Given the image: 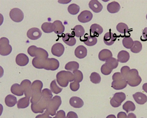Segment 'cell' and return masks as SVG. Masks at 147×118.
<instances>
[{"label": "cell", "instance_id": "6da1fadb", "mask_svg": "<svg viewBox=\"0 0 147 118\" xmlns=\"http://www.w3.org/2000/svg\"><path fill=\"white\" fill-rule=\"evenodd\" d=\"M121 72L127 83L131 87H137L141 83L142 79L136 69L130 70L129 67L125 66L122 67Z\"/></svg>", "mask_w": 147, "mask_h": 118}, {"label": "cell", "instance_id": "7a4b0ae2", "mask_svg": "<svg viewBox=\"0 0 147 118\" xmlns=\"http://www.w3.org/2000/svg\"><path fill=\"white\" fill-rule=\"evenodd\" d=\"M32 63L36 68L52 71L57 70L59 66V61L53 58L40 59L35 57L32 60Z\"/></svg>", "mask_w": 147, "mask_h": 118}, {"label": "cell", "instance_id": "3957f363", "mask_svg": "<svg viewBox=\"0 0 147 118\" xmlns=\"http://www.w3.org/2000/svg\"><path fill=\"white\" fill-rule=\"evenodd\" d=\"M57 83L61 87H67L69 82L74 80V76L70 71H63L58 72L57 75Z\"/></svg>", "mask_w": 147, "mask_h": 118}, {"label": "cell", "instance_id": "277c9868", "mask_svg": "<svg viewBox=\"0 0 147 118\" xmlns=\"http://www.w3.org/2000/svg\"><path fill=\"white\" fill-rule=\"evenodd\" d=\"M113 81L112 87L116 90H121L125 88L127 85L126 80L120 72H116L113 76Z\"/></svg>", "mask_w": 147, "mask_h": 118}, {"label": "cell", "instance_id": "5b68a950", "mask_svg": "<svg viewBox=\"0 0 147 118\" xmlns=\"http://www.w3.org/2000/svg\"><path fill=\"white\" fill-rule=\"evenodd\" d=\"M119 61L115 58L112 57L105 62L101 68L102 73L105 75H108L111 73L113 69L118 66Z\"/></svg>", "mask_w": 147, "mask_h": 118}, {"label": "cell", "instance_id": "8992f818", "mask_svg": "<svg viewBox=\"0 0 147 118\" xmlns=\"http://www.w3.org/2000/svg\"><path fill=\"white\" fill-rule=\"evenodd\" d=\"M61 103V97L58 96H55L50 100L47 108V110L45 111L49 115L53 116L56 115V111Z\"/></svg>", "mask_w": 147, "mask_h": 118}, {"label": "cell", "instance_id": "52a82bcc", "mask_svg": "<svg viewBox=\"0 0 147 118\" xmlns=\"http://www.w3.org/2000/svg\"><path fill=\"white\" fill-rule=\"evenodd\" d=\"M28 53L31 57L40 59L48 58L49 54L44 49L36 47L34 45L29 47L27 50Z\"/></svg>", "mask_w": 147, "mask_h": 118}, {"label": "cell", "instance_id": "ba28073f", "mask_svg": "<svg viewBox=\"0 0 147 118\" xmlns=\"http://www.w3.org/2000/svg\"><path fill=\"white\" fill-rule=\"evenodd\" d=\"M50 100L42 97L38 103L31 104V108L32 111L35 113H43L44 110L47 109Z\"/></svg>", "mask_w": 147, "mask_h": 118}, {"label": "cell", "instance_id": "9c48e42d", "mask_svg": "<svg viewBox=\"0 0 147 118\" xmlns=\"http://www.w3.org/2000/svg\"><path fill=\"white\" fill-rule=\"evenodd\" d=\"M12 51V48L9 44V41L5 37H2L0 39V54L2 56L9 55Z\"/></svg>", "mask_w": 147, "mask_h": 118}, {"label": "cell", "instance_id": "30bf717a", "mask_svg": "<svg viewBox=\"0 0 147 118\" xmlns=\"http://www.w3.org/2000/svg\"><path fill=\"white\" fill-rule=\"evenodd\" d=\"M126 98L125 93L122 92L117 93L111 99L110 104L114 107H118L121 105L122 103L125 100Z\"/></svg>", "mask_w": 147, "mask_h": 118}, {"label": "cell", "instance_id": "8fae6325", "mask_svg": "<svg viewBox=\"0 0 147 118\" xmlns=\"http://www.w3.org/2000/svg\"><path fill=\"white\" fill-rule=\"evenodd\" d=\"M11 19L14 22H19L22 21L24 18V13L18 8L12 9L9 13Z\"/></svg>", "mask_w": 147, "mask_h": 118}, {"label": "cell", "instance_id": "7c38bea8", "mask_svg": "<svg viewBox=\"0 0 147 118\" xmlns=\"http://www.w3.org/2000/svg\"><path fill=\"white\" fill-rule=\"evenodd\" d=\"M93 16V14L90 11L86 10L81 13L78 16V19L80 22L85 23L90 21L92 19Z\"/></svg>", "mask_w": 147, "mask_h": 118}, {"label": "cell", "instance_id": "4fadbf2b", "mask_svg": "<svg viewBox=\"0 0 147 118\" xmlns=\"http://www.w3.org/2000/svg\"><path fill=\"white\" fill-rule=\"evenodd\" d=\"M42 33L38 28H34L30 29L28 31L27 35L29 39L32 40H36L40 38Z\"/></svg>", "mask_w": 147, "mask_h": 118}, {"label": "cell", "instance_id": "5bb4252c", "mask_svg": "<svg viewBox=\"0 0 147 118\" xmlns=\"http://www.w3.org/2000/svg\"><path fill=\"white\" fill-rule=\"evenodd\" d=\"M65 48L61 43H57L54 44L51 49V52L53 55L58 57L61 56L64 53Z\"/></svg>", "mask_w": 147, "mask_h": 118}, {"label": "cell", "instance_id": "9a60e30c", "mask_svg": "<svg viewBox=\"0 0 147 118\" xmlns=\"http://www.w3.org/2000/svg\"><path fill=\"white\" fill-rule=\"evenodd\" d=\"M31 84L30 81L26 79L23 81L20 84L26 97L30 98L32 96Z\"/></svg>", "mask_w": 147, "mask_h": 118}, {"label": "cell", "instance_id": "2e32d148", "mask_svg": "<svg viewBox=\"0 0 147 118\" xmlns=\"http://www.w3.org/2000/svg\"><path fill=\"white\" fill-rule=\"evenodd\" d=\"M74 36L69 33L63 34L62 36V40L63 42L68 46H73L76 44V42Z\"/></svg>", "mask_w": 147, "mask_h": 118}, {"label": "cell", "instance_id": "e0dca14e", "mask_svg": "<svg viewBox=\"0 0 147 118\" xmlns=\"http://www.w3.org/2000/svg\"><path fill=\"white\" fill-rule=\"evenodd\" d=\"M117 38L116 34H113L110 31L104 35L103 38L104 43L108 46H111L115 41Z\"/></svg>", "mask_w": 147, "mask_h": 118}, {"label": "cell", "instance_id": "ac0fdd59", "mask_svg": "<svg viewBox=\"0 0 147 118\" xmlns=\"http://www.w3.org/2000/svg\"><path fill=\"white\" fill-rule=\"evenodd\" d=\"M29 62V58L24 54H20L16 56V62L18 65L22 66H25L28 64Z\"/></svg>", "mask_w": 147, "mask_h": 118}, {"label": "cell", "instance_id": "d6986e66", "mask_svg": "<svg viewBox=\"0 0 147 118\" xmlns=\"http://www.w3.org/2000/svg\"><path fill=\"white\" fill-rule=\"evenodd\" d=\"M43 86V83L40 81L37 80L34 81L31 85L32 96L34 94L42 93L41 91Z\"/></svg>", "mask_w": 147, "mask_h": 118}, {"label": "cell", "instance_id": "ffe728a7", "mask_svg": "<svg viewBox=\"0 0 147 118\" xmlns=\"http://www.w3.org/2000/svg\"><path fill=\"white\" fill-rule=\"evenodd\" d=\"M89 6L91 9L96 13L100 12L103 8L102 4L96 0L91 1L89 3Z\"/></svg>", "mask_w": 147, "mask_h": 118}, {"label": "cell", "instance_id": "44dd1931", "mask_svg": "<svg viewBox=\"0 0 147 118\" xmlns=\"http://www.w3.org/2000/svg\"><path fill=\"white\" fill-rule=\"evenodd\" d=\"M133 97L136 103L140 105H143L147 101V96L141 92H136L133 94Z\"/></svg>", "mask_w": 147, "mask_h": 118}, {"label": "cell", "instance_id": "7402d4cb", "mask_svg": "<svg viewBox=\"0 0 147 118\" xmlns=\"http://www.w3.org/2000/svg\"><path fill=\"white\" fill-rule=\"evenodd\" d=\"M54 31L57 34H61L65 31V27L63 25L62 22L59 20L55 21L53 22Z\"/></svg>", "mask_w": 147, "mask_h": 118}, {"label": "cell", "instance_id": "603a6c76", "mask_svg": "<svg viewBox=\"0 0 147 118\" xmlns=\"http://www.w3.org/2000/svg\"><path fill=\"white\" fill-rule=\"evenodd\" d=\"M87 51L86 47L82 45L78 47L75 50V55L80 59L84 58L87 55Z\"/></svg>", "mask_w": 147, "mask_h": 118}, {"label": "cell", "instance_id": "cb8c5ba5", "mask_svg": "<svg viewBox=\"0 0 147 118\" xmlns=\"http://www.w3.org/2000/svg\"><path fill=\"white\" fill-rule=\"evenodd\" d=\"M113 56L112 52L109 50L107 49L102 50L99 54L98 58L101 61H106Z\"/></svg>", "mask_w": 147, "mask_h": 118}, {"label": "cell", "instance_id": "d4e9b609", "mask_svg": "<svg viewBox=\"0 0 147 118\" xmlns=\"http://www.w3.org/2000/svg\"><path fill=\"white\" fill-rule=\"evenodd\" d=\"M70 105L73 107L79 108L84 105V102L79 97H73L70 100Z\"/></svg>", "mask_w": 147, "mask_h": 118}, {"label": "cell", "instance_id": "484cf974", "mask_svg": "<svg viewBox=\"0 0 147 118\" xmlns=\"http://www.w3.org/2000/svg\"><path fill=\"white\" fill-rule=\"evenodd\" d=\"M103 31L102 27L97 24H93L90 27V33H92L95 37H98L102 33Z\"/></svg>", "mask_w": 147, "mask_h": 118}, {"label": "cell", "instance_id": "4316f807", "mask_svg": "<svg viewBox=\"0 0 147 118\" xmlns=\"http://www.w3.org/2000/svg\"><path fill=\"white\" fill-rule=\"evenodd\" d=\"M121 8L119 4L117 2L113 1L108 4L107 9L110 13H115L118 12Z\"/></svg>", "mask_w": 147, "mask_h": 118}, {"label": "cell", "instance_id": "83f0119b", "mask_svg": "<svg viewBox=\"0 0 147 118\" xmlns=\"http://www.w3.org/2000/svg\"><path fill=\"white\" fill-rule=\"evenodd\" d=\"M130 57L129 53L124 50L119 52L117 56L118 61L122 63L127 62L129 60Z\"/></svg>", "mask_w": 147, "mask_h": 118}, {"label": "cell", "instance_id": "f1b7e54d", "mask_svg": "<svg viewBox=\"0 0 147 118\" xmlns=\"http://www.w3.org/2000/svg\"><path fill=\"white\" fill-rule=\"evenodd\" d=\"M85 32V31L83 27L81 25H77L73 28L72 34V35L79 38L83 36Z\"/></svg>", "mask_w": 147, "mask_h": 118}, {"label": "cell", "instance_id": "f546056e", "mask_svg": "<svg viewBox=\"0 0 147 118\" xmlns=\"http://www.w3.org/2000/svg\"><path fill=\"white\" fill-rule=\"evenodd\" d=\"M5 102L7 106L12 107L14 106L17 102V98L13 95L9 94L6 97Z\"/></svg>", "mask_w": 147, "mask_h": 118}, {"label": "cell", "instance_id": "4dcf8cb0", "mask_svg": "<svg viewBox=\"0 0 147 118\" xmlns=\"http://www.w3.org/2000/svg\"><path fill=\"white\" fill-rule=\"evenodd\" d=\"M11 93L18 96H22L24 95V92L20 85L17 83L13 84L11 88Z\"/></svg>", "mask_w": 147, "mask_h": 118}, {"label": "cell", "instance_id": "1f68e13d", "mask_svg": "<svg viewBox=\"0 0 147 118\" xmlns=\"http://www.w3.org/2000/svg\"><path fill=\"white\" fill-rule=\"evenodd\" d=\"M84 39L82 40L84 43L87 46H94L97 43L98 40L95 36H88L85 37Z\"/></svg>", "mask_w": 147, "mask_h": 118}, {"label": "cell", "instance_id": "d6a6232c", "mask_svg": "<svg viewBox=\"0 0 147 118\" xmlns=\"http://www.w3.org/2000/svg\"><path fill=\"white\" fill-rule=\"evenodd\" d=\"M30 98L26 97L19 100L17 106L18 109H24L28 107L30 104Z\"/></svg>", "mask_w": 147, "mask_h": 118}, {"label": "cell", "instance_id": "836d02e7", "mask_svg": "<svg viewBox=\"0 0 147 118\" xmlns=\"http://www.w3.org/2000/svg\"><path fill=\"white\" fill-rule=\"evenodd\" d=\"M41 28L42 31L45 33H51L54 31L53 24L51 22H45L41 26Z\"/></svg>", "mask_w": 147, "mask_h": 118}, {"label": "cell", "instance_id": "e575fe53", "mask_svg": "<svg viewBox=\"0 0 147 118\" xmlns=\"http://www.w3.org/2000/svg\"><path fill=\"white\" fill-rule=\"evenodd\" d=\"M79 68V63L75 61L69 62L66 65L65 68L66 70L74 71L78 70Z\"/></svg>", "mask_w": 147, "mask_h": 118}, {"label": "cell", "instance_id": "d590c367", "mask_svg": "<svg viewBox=\"0 0 147 118\" xmlns=\"http://www.w3.org/2000/svg\"><path fill=\"white\" fill-rule=\"evenodd\" d=\"M123 110L128 113L130 111H134L136 109V106L134 103L131 101H127L123 106Z\"/></svg>", "mask_w": 147, "mask_h": 118}, {"label": "cell", "instance_id": "8d00e7d4", "mask_svg": "<svg viewBox=\"0 0 147 118\" xmlns=\"http://www.w3.org/2000/svg\"><path fill=\"white\" fill-rule=\"evenodd\" d=\"M122 43L124 47L127 49H131L133 46L134 41L130 37H125L122 40Z\"/></svg>", "mask_w": 147, "mask_h": 118}, {"label": "cell", "instance_id": "74e56055", "mask_svg": "<svg viewBox=\"0 0 147 118\" xmlns=\"http://www.w3.org/2000/svg\"><path fill=\"white\" fill-rule=\"evenodd\" d=\"M80 7L77 4L73 3L70 4L68 7V11L72 15H76L80 11Z\"/></svg>", "mask_w": 147, "mask_h": 118}, {"label": "cell", "instance_id": "f35d334b", "mask_svg": "<svg viewBox=\"0 0 147 118\" xmlns=\"http://www.w3.org/2000/svg\"><path fill=\"white\" fill-rule=\"evenodd\" d=\"M142 49V45L141 43L138 41H134L132 47L131 49V51L135 53H139Z\"/></svg>", "mask_w": 147, "mask_h": 118}, {"label": "cell", "instance_id": "ab89813d", "mask_svg": "<svg viewBox=\"0 0 147 118\" xmlns=\"http://www.w3.org/2000/svg\"><path fill=\"white\" fill-rule=\"evenodd\" d=\"M116 28L119 32L121 34H125L128 32L129 30L128 26L122 22L118 24Z\"/></svg>", "mask_w": 147, "mask_h": 118}, {"label": "cell", "instance_id": "60d3db41", "mask_svg": "<svg viewBox=\"0 0 147 118\" xmlns=\"http://www.w3.org/2000/svg\"><path fill=\"white\" fill-rule=\"evenodd\" d=\"M50 88L53 93L56 94L60 93L63 90L57 85L55 80H53L51 83Z\"/></svg>", "mask_w": 147, "mask_h": 118}, {"label": "cell", "instance_id": "b9f144b4", "mask_svg": "<svg viewBox=\"0 0 147 118\" xmlns=\"http://www.w3.org/2000/svg\"><path fill=\"white\" fill-rule=\"evenodd\" d=\"M90 78L91 82L95 84L100 83L101 79L99 74L95 72L92 73L91 74Z\"/></svg>", "mask_w": 147, "mask_h": 118}, {"label": "cell", "instance_id": "7bdbcfd3", "mask_svg": "<svg viewBox=\"0 0 147 118\" xmlns=\"http://www.w3.org/2000/svg\"><path fill=\"white\" fill-rule=\"evenodd\" d=\"M73 73L74 76L75 81L78 83L81 82L83 79V75L81 71L76 70L73 71Z\"/></svg>", "mask_w": 147, "mask_h": 118}, {"label": "cell", "instance_id": "ee69618b", "mask_svg": "<svg viewBox=\"0 0 147 118\" xmlns=\"http://www.w3.org/2000/svg\"><path fill=\"white\" fill-rule=\"evenodd\" d=\"M42 97L49 100L51 99L53 95L51 90L48 88H45L42 91Z\"/></svg>", "mask_w": 147, "mask_h": 118}, {"label": "cell", "instance_id": "f6af8a7d", "mask_svg": "<svg viewBox=\"0 0 147 118\" xmlns=\"http://www.w3.org/2000/svg\"><path fill=\"white\" fill-rule=\"evenodd\" d=\"M80 87V85L79 83L74 81V82L71 83L70 84V88L73 92H76L79 90Z\"/></svg>", "mask_w": 147, "mask_h": 118}, {"label": "cell", "instance_id": "bcb514c9", "mask_svg": "<svg viewBox=\"0 0 147 118\" xmlns=\"http://www.w3.org/2000/svg\"><path fill=\"white\" fill-rule=\"evenodd\" d=\"M53 118H67L66 117L65 113L63 110H60L57 112L56 116Z\"/></svg>", "mask_w": 147, "mask_h": 118}, {"label": "cell", "instance_id": "7dc6e473", "mask_svg": "<svg viewBox=\"0 0 147 118\" xmlns=\"http://www.w3.org/2000/svg\"><path fill=\"white\" fill-rule=\"evenodd\" d=\"M49 115L46 111L42 114L38 115L35 118H53L49 116Z\"/></svg>", "mask_w": 147, "mask_h": 118}, {"label": "cell", "instance_id": "c3c4849f", "mask_svg": "<svg viewBox=\"0 0 147 118\" xmlns=\"http://www.w3.org/2000/svg\"><path fill=\"white\" fill-rule=\"evenodd\" d=\"M67 118H78L76 113L74 112H69L67 115Z\"/></svg>", "mask_w": 147, "mask_h": 118}, {"label": "cell", "instance_id": "681fc988", "mask_svg": "<svg viewBox=\"0 0 147 118\" xmlns=\"http://www.w3.org/2000/svg\"><path fill=\"white\" fill-rule=\"evenodd\" d=\"M142 34L144 38L146 40H147V28H145Z\"/></svg>", "mask_w": 147, "mask_h": 118}, {"label": "cell", "instance_id": "f907efd6", "mask_svg": "<svg viewBox=\"0 0 147 118\" xmlns=\"http://www.w3.org/2000/svg\"><path fill=\"white\" fill-rule=\"evenodd\" d=\"M142 89L144 91L147 93V83L144 84L142 86Z\"/></svg>", "mask_w": 147, "mask_h": 118}, {"label": "cell", "instance_id": "816d5d0a", "mask_svg": "<svg viewBox=\"0 0 147 118\" xmlns=\"http://www.w3.org/2000/svg\"><path fill=\"white\" fill-rule=\"evenodd\" d=\"M106 118H116V117L114 115H110L107 116Z\"/></svg>", "mask_w": 147, "mask_h": 118}, {"label": "cell", "instance_id": "f5cc1de1", "mask_svg": "<svg viewBox=\"0 0 147 118\" xmlns=\"http://www.w3.org/2000/svg\"><path fill=\"white\" fill-rule=\"evenodd\" d=\"M146 19L147 20V14L146 16Z\"/></svg>", "mask_w": 147, "mask_h": 118}]
</instances>
